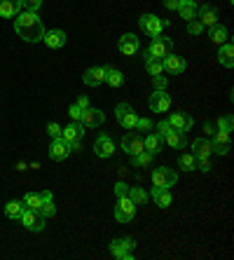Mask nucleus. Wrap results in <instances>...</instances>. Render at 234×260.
Here are the masks:
<instances>
[{
    "label": "nucleus",
    "instance_id": "0eeeda50",
    "mask_svg": "<svg viewBox=\"0 0 234 260\" xmlns=\"http://www.w3.org/2000/svg\"><path fill=\"white\" fill-rule=\"evenodd\" d=\"M171 49H174V43L169 40L166 36H155L150 40V47H148V54L150 56H155V59H164L166 54H171Z\"/></svg>",
    "mask_w": 234,
    "mask_h": 260
},
{
    "label": "nucleus",
    "instance_id": "2f4dec72",
    "mask_svg": "<svg viewBox=\"0 0 234 260\" xmlns=\"http://www.w3.org/2000/svg\"><path fill=\"white\" fill-rule=\"evenodd\" d=\"M178 167L183 171H197V157H194L192 152H183L178 157Z\"/></svg>",
    "mask_w": 234,
    "mask_h": 260
},
{
    "label": "nucleus",
    "instance_id": "72a5a7b5",
    "mask_svg": "<svg viewBox=\"0 0 234 260\" xmlns=\"http://www.w3.org/2000/svg\"><path fill=\"white\" fill-rule=\"evenodd\" d=\"M21 204H24L26 209H30V211H38V209H40V204H42L40 192H28V194H24Z\"/></svg>",
    "mask_w": 234,
    "mask_h": 260
},
{
    "label": "nucleus",
    "instance_id": "cd10ccee",
    "mask_svg": "<svg viewBox=\"0 0 234 260\" xmlns=\"http://www.w3.org/2000/svg\"><path fill=\"white\" fill-rule=\"evenodd\" d=\"M103 82H108L110 87H122L124 85V75H122V71L120 68H115V66H106V80Z\"/></svg>",
    "mask_w": 234,
    "mask_h": 260
},
{
    "label": "nucleus",
    "instance_id": "49530a36",
    "mask_svg": "<svg viewBox=\"0 0 234 260\" xmlns=\"http://www.w3.org/2000/svg\"><path fill=\"white\" fill-rule=\"evenodd\" d=\"M213 141H218V143H229V132H220V129H216Z\"/></svg>",
    "mask_w": 234,
    "mask_h": 260
},
{
    "label": "nucleus",
    "instance_id": "3c124183",
    "mask_svg": "<svg viewBox=\"0 0 234 260\" xmlns=\"http://www.w3.org/2000/svg\"><path fill=\"white\" fill-rule=\"evenodd\" d=\"M204 134L213 136V134H216V124H213V122H206V124H204Z\"/></svg>",
    "mask_w": 234,
    "mask_h": 260
},
{
    "label": "nucleus",
    "instance_id": "20e7f679",
    "mask_svg": "<svg viewBox=\"0 0 234 260\" xmlns=\"http://www.w3.org/2000/svg\"><path fill=\"white\" fill-rule=\"evenodd\" d=\"M136 216V204L129 197H117V206H115V220L117 223H131Z\"/></svg>",
    "mask_w": 234,
    "mask_h": 260
},
{
    "label": "nucleus",
    "instance_id": "5fc2aeb1",
    "mask_svg": "<svg viewBox=\"0 0 234 260\" xmlns=\"http://www.w3.org/2000/svg\"><path fill=\"white\" fill-rule=\"evenodd\" d=\"M229 3H232V0H229Z\"/></svg>",
    "mask_w": 234,
    "mask_h": 260
},
{
    "label": "nucleus",
    "instance_id": "f03ea898",
    "mask_svg": "<svg viewBox=\"0 0 234 260\" xmlns=\"http://www.w3.org/2000/svg\"><path fill=\"white\" fill-rule=\"evenodd\" d=\"M110 253H113V258L117 260H131L133 258V248H136V242H133L131 237H122V239H113V242L108 244Z\"/></svg>",
    "mask_w": 234,
    "mask_h": 260
},
{
    "label": "nucleus",
    "instance_id": "4468645a",
    "mask_svg": "<svg viewBox=\"0 0 234 260\" xmlns=\"http://www.w3.org/2000/svg\"><path fill=\"white\" fill-rule=\"evenodd\" d=\"M103 80H106V66H91L82 75V82L87 87H98L103 85Z\"/></svg>",
    "mask_w": 234,
    "mask_h": 260
},
{
    "label": "nucleus",
    "instance_id": "aec40b11",
    "mask_svg": "<svg viewBox=\"0 0 234 260\" xmlns=\"http://www.w3.org/2000/svg\"><path fill=\"white\" fill-rule=\"evenodd\" d=\"M82 136H84V124H82V122H73V120H71V124H68V127L61 129V139L66 141V143L80 141Z\"/></svg>",
    "mask_w": 234,
    "mask_h": 260
},
{
    "label": "nucleus",
    "instance_id": "ddd939ff",
    "mask_svg": "<svg viewBox=\"0 0 234 260\" xmlns=\"http://www.w3.org/2000/svg\"><path fill=\"white\" fill-rule=\"evenodd\" d=\"M169 124H171V129H176V132H190V129H192V124H194V120L190 115H187V113H183V110H180V113H171V115H169Z\"/></svg>",
    "mask_w": 234,
    "mask_h": 260
},
{
    "label": "nucleus",
    "instance_id": "8fccbe9b",
    "mask_svg": "<svg viewBox=\"0 0 234 260\" xmlns=\"http://www.w3.org/2000/svg\"><path fill=\"white\" fill-rule=\"evenodd\" d=\"M162 5L166 7V10H171V12H176L180 5V0H162Z\"/></svg>",
    "mask_w": 234,
    "mask_h": 260
},
{
    "label": "nucleus",
    "instance_id": "e433bc0d",
    "mask_svg": "<svg viewBox=\"0 0 234 260\" xmlns=\"http://www.w3.org/2000/svg\"><path fill=\"white\" fill-rule=\"evenodd\" d=\"M211 152H213V155L225 157V155H229V143H218V141H211Z\"/></svg>",
    "mask_w": 234,
    "mask_h": 260
},
{
    "label": "nucleus",
    "instance_id": "4be33fe9",
    "mask_svg": "<svg viewBox=\"0 0 234 260\" xmlns=\"http://www.w3.org/2000/svg\"><path fill=\"white\" fill-rule=\"evenodd\" d=\"M150 200L155 202V204L159 206V209H166V206H171V202H174V197H171V192H169V188H155V185H152Z\"/></svg>",
    "mask_w": 234,
    "mask_h": 260
},
{
    "label": "nucleus",
    "instance_id": "dca6fc26",
    "mask_svg": "<svg viewBox=\"0 0 234 260\" xmlns=\"http://www.w3.org/2000/svg\"><path fill=\"white\" fill-rule=\"evenodd\" d=\"M197 19L202 21L204 28H213L218 24V10L213 5H202L197 7Z\"/></svg>",
    "mask_w": 234,
    "mask_h": 260
},
{
    "label": "nucleus",
    "instance_id": "a18cd8bd",
    "mask_svg": "<svg viewBox=\"0 0 234 260\" xmlns=\"http://www.w3.org/2000/svg\"><path fill=\"white\" fill-rule=\"evenodd\" d=\"M47 134L52 136V139H59V136H61V127L56 124V122H49V124H47Z\"/></svg>",
    "mask_w": 234,
    "mask_h": 260
},
{
    "label": "nucleus",
    "instance_id": "bb28decb",
    "mask_svg": "<svg viewBox=\"0 0 234 260\" xmlns=\"http://www.w3.org/2000/svg\"><path fill=\"white\" fill-rule=\"evenodd\" d=\"M218 61H220V66H225V68L234 66V47L229 40L225 45H220V49H218Z\"/></svg>",
    "mask_w": 234,
    "mask_h": 260
},
{
    "label": "nucleus",
    "instance_id": "ea45409f",
    "mask_svg": "<svg viewBox=\"0 0 234 260\" xmlns=\"http://www.w3.org/2000/svg\"><path fill=\"white\" fill-rule=\"evenodd\" d=\"M155 127V124H152V120H148V117H138V122H136V132H150V129Z\"/></svg>",
    "mask_w": 234,
    "mask_h": 260
},
{
    "label": "nucleus",
    "instance_id": "f8f14e48",
    "mask_svg": "<svg viewBox=\"0 0 234 260\" xmlns=\"http://www.w3.org/2000/svg\"><path fill=\"white\" fill-rule=\"evenodd\" d=\"M138 47H141V40H138L133 33H124V36L117 40V49H120V54H124V56L136 54Z\"/></svg>",
    "mask_w": 234,
    "mask_h": 260
},
{
    "label": "nucleus",
    "instance_id": "9d476101",
    "mask_svg": "<svg viewBox=\"0 0 234 260\" xmlns=\"http://www.w3.org/2000/svg\"><path fill=\"white\" fill-rule=\"evenodd\" d=\"M94 152H96V157H101V159H108L115 155V143L108 134H98L96 136V141H94Z\"/></svg>",
    "mask_w": 234,
    "mask_h": 260
},
{
    "label": "nucleus",
    "instance_id": "f3484780",
    "mask_svg": "<svg viewBox=\"0 0 234 260\" xmlns=\"http://www.w3.org/2000/svg\"><path fill=\"white\" fill-rule=\"evenodd\" d=\"M42 43L47 45L49 49H61L63 45H66V30H61V28L45 30V36H42Z\"/></svg>",
    "mask_w": 234,
    "mask_h": 260
},
{
    "label": "nucleus",
    "instance_id": "37998d69",
    "mask_svg": "<svg viewBox=\"0 0 234 260\" xmlns=\"http://www.w3.org/2000/svg\"><path fill=\"white\" fill-rule=\"evenodd\" d=\"M126 192H129V185H126L124 181L115 183V194H117V197H126Z\"/></svg>",
    "mask_w": 234,
    "mask_h": 260
},
{
    "label": "nucleus",
    "instance_id": "b1692460",
    "mask_svg": "<svg viewBox=\"0 0 234 260\" xmlns=\"http://www.w3.org/2000/svg\"><path fill=\"white\" fill-rule=\"evenodd\" d=\"M143 148L150 152V155H159V152L164 150V139L157 136V134H148L143 139Z\"/></svg>",
    "mask_w": 234,
    "mask_h": 260
},
{
    "label": "nucleus",
    "instance_id": "c9c22d12",
    "mask_svg": "<svg viewBox=\"0 0 234 260\" xmlns=\"http://www.w3.org/2000/svg\"><path fill=\"white\" fill-rule=\"evenodd\" d=\"M38 213L40 216H45V218H52L56 213V206H54V200H42V204H40V209H38Z\"/></svg>",
    "mask_w": 234,
    "mask_h": 260
},
{
    "label": "nucleus",
    "instance_id": "a211bd4d",
    "mask_svg": "<svg viewBox=\"0 0 234 260\" xmlns=\"http://www.w3.org/2000/svg\"><path fill=\"white\" fill-rule=\"evenodd\" d=\"M71 155V148H68V143L63 139H52V145H49V157L54 159V162H63V159Z\"/></svg>",
    "mask_w": 234,
    "mask_h": 260
},
{
    "label": "nucleus",
    "instance_id": "c756f323",
    "mask_svg": "<svg viewBox=\"0 0 234 260\" xmlns=\"http://www.w3.org/2000/svg\"><path fill=\"white\" fill-rule=\"evenodd\" d=\"M227 40H229V33H227V28H225V26L216 24L213 28H211V43H216V45H225Z\"/></svg>",
    "mask_w": 234,
    "mask_h": 260
},
{
    "label": "nucleus",
    "instance_id": "9b49d317",
    "mask_svg": "<svg viewBox=\"0 0 234 260\" xmlns=\"http://www.w3.org/2000/svg\"><path fill=\"white\" fill-rule=\"evenodd\" d=\"M148 106H150L152 113H169V108H171V96L166 94V89H155V94L150 96Z\"/></svg>",
    "mask_w": 234,
    "mask_h": 260
},
{
    "label": "nucleus",
    "instance_id": "864d4df0",
    "mask_svg": "<svg viewBox=\"0 0 234 260\" xmlns=\"http://www.w3.org/2000/svg\"><path fill=\"white\" fill-rule=\"evenodd\" d=\"M40 200H54V197H52V192H49V190H42V192H40Z\"/></svg>",
    "mask_w": 234,
    "mask_h": 260
},
{
    "label": "nucleus",
    "instance_id": "de8ad7c7",
    "mask_svg": "<svg viewBox=\"0 0 234 260\" xmlns=\"http://www.w3.org/2000/svg\"><path fill=\"white\" fill-rule=\"evenodd\" d=\"M155 89H166V85H169V80L164 78V75H155Z\"/></svg>",
    "mask_w": 234,
    "mask_h": 260
},
{
    "label": "nucleus",
    "instance_id": "2eb2a0df",
    "mask_svg": "<svg viewBox=\"0 0 234 260\" xmlns=\"http://www.w3.org/2000/svg\"><path fill=\"white\" fill-rule=\"evenodd\" d=\"M103 120H106V115H103V110H98V108H87V110H82V124H84V129H94V127H101L103 124Z\"/></svg>",
    "mask_w": 234,
    "mask_h": 260
},
{
    "label": "nucleus",
    "instance_id": "603ef678",
    "mask_svg": "<svg viewBox=\"0 0 234 260\" xmlns=\"http://www.w3.org/2000/svg\"><path fill=\"white\" fill-rule=\"evenodd\" d=\"M78 106H80L82 110H87V108H89V99H87V96H80V99H78Z\"/></svg>",
    "mask_w": 234,
    "mask_h": 260
},
{
    "label": "nucleus",
    "instance_id": "c03bdc74",
    "mask_svg": "<svg viewBox=\"0 0 234 260\" xmlns=\"http://www.w3.org/2000/svg\"><path fill=\"white\" fill-rule=\"evenodd\" d=\"M24 7L28 10V12H38L42 7V0H24Z\"/></svg>",
    "mask_w": 234,
    "mask_h": 260
},
{
    "label": "nucleus",
    "instance_id": "1a4fd4ad",
    "mask_svg": "<svg viewBox=\"0 0 234 260\" xmlns=\"http://www.w3.org/2000/svg\"><path fill=\"white\" fill-rule=\"evenodd\" d=\"M122 150L129 155V157H133V155H138V152H143V136L138 132H131L129 129V134H126L124 139H122Z\"/></svg>",
    "mask_w": 234,
    "mask_h": 260
},
{
    "label": "nucleus",
    "instance_id": "423d86ee",
    "mask_svg": "<svg viewBox=\"0 0 234 260\" xmlns=\"http://www.w3.org/2000/svg\"><path fill=\"white\" fill-rule=\"evenodd\" d=\"M19 220H21V225L30 232H42L45 230V223H47V218L40 216L38 211H30V209H24L21 216H19Z\"/></svg>",
    "mask_w": 234,
    "mask_h": 260
},
{
    "label": "nucleus",
    "instance_id": "39448f33",
    "mask_svg": "<svg viewBox=\"0 0 234 260\" xmlns=\"http://www.w3.org/2000/svg\"><path fill=\"white\" fill-rule=\"evenodd\" d=\"M115 117H117V122H120L122 129H133L138 122V115L133 113V108L129 106V103H117V108H115Z\"/></svg>",
    "mask_w": 234,
    "mask_h": 260
},
{
    "label": "nucleus",
    "instance_id": "f257e3e1",
    "mask_svg": "<svg viewBox=\"0 0 234 260\" xmlns=\"http://www.w3.org/2000/svg\"><path fill=\"white\" fill-rule=\"evenodd\" d=\"M14 30L26 43H42V36H45V26L38 19V12H28V10L14 17Z\"/></svg>",
    "mask_w": 234,
    "mask_h": 260
},
{
    "label": "nucleus",
    "instance_id": "f704fd0d",
    "mask_svg": "<svg viewBox=\"0 0 234 260\" xmlns=\"http://www.w3.org/2000/svg\"><path fill=\"white\" fill-rule=\"evenodd\" d=\"M152 157H155V155H150L148 150H143V152H138V155H133V157H131V164H133V167H150V164H152Z\"/></svg>",
    "mask_w": 234,
    "mask_h": 260
},
{
    "label": "nucleus",
    "instance_id": "6ab92c4d",
    "mask_svg": "<svg viewBox=\"0 0 234 260\" xmlns=\"http://www.w3.org/2000/svg\"><path fill=\"white\" fill-rule=\"evenodd\" d=\"M24 10V0H0V17L3 19H14Z\"/></svg>",
    "mask_w": 234,
    "mask_h": 260
},
{
    "label": "nucleus",
    "instance_id": "393cba45",
    "mask_svg": "<svg viewBox=\"0 0 234 260\" xmlns=\"http://www.w3.org/2000/svg\"><path fill=\"white\" fill-rule=\"evenodd\" d=\"M197 3L194 0H180V5L176 12L180 14V19H185V21H192V19H197Z\"/></svg>",
    "mask_w": 234,
    "mask_h": 260
},
{
    "label": "nucleus",
    "instance_id": "7ed1b4c3",
    "mask_svg": "<svg viewBox=\"0 0 234 260\" xmlns=\"http://www.w3.org/2000/svg\"><path fill=\"white\" fill-rule=\"evenodd\" d=\"M176 181H178V174L169 167H157L150 174V183L155 188H171V185H176Z\"/></svg>",
    "mask_w": 234,
    "mask_h": 260
},
{
    "label": "nucleus",
    "instance_id": "79ce46f5",
    "mask_svg": "<svg viewBox=\"0 0 234 260\" xmlns=\"http://www.w3.org/2000/svg\"><path fill=\"white\" fill-rule=\"evenodd\" d=\"M68 117H71L73 122H80V120H82V108H80L78 103H75V106H71V108H68Z\"/></svg>",
    "mask_w": 234,
    "mask_h": 260
},
{
    "label": "nucleus",
    "instance_id": "4c0bfd02",
    "mask_svg": "<svg viewBox=\"0 0 234 260\" xmlns=\"http://www.w3.org/2000/svg\"><path fill=\"white\" fill-rule=\"evenodd\" d=\"M232 127H234L232 115H222L220 120L216 122V129H220V132H232Z\"/></svg>",
    "mask_w": 234,
    "mask_h": 260
},
{
    "label": "nucleus",
    "instance_id": "a19ab883",
    "mask_svg": "<svg viewBox=\"0 0 234 260\" xmlns=\"http://www.w3.org/2000/svg\"><path fill=\"white\" fill-rule=\"evenodd\" d=\"M155 129H157V132H155L157 136H162V139H164V136L171 132V124H169V120H162V122H157V124H155Z\"/></svg>",
    "mask_w": 234,
    "mask_h": 260
},
{
    "label": "nucleus",
    "instance_id": "5701e85b",
    "mask_svg": "<svg viewBox=\"0 0 234 260\" xmlns=\"http://www.w3.org/2000/svg\"><path fill=\"white\" fill-rule=\"evenodd\" d=\"M164 143L169 145V148H174V150H183L187 145V139L183 132H176V129H171V132L164 136Z\"/></svg>",
    "mask_w": 234,
    "mask_h": 260
},
{
    "label": "nucleus",
    "instance_id": "473e14b6",
    "mask_svg": "<svg viewBox=\"0 0 234 260\" xmlns=\"http://www.w3.org/2000/svg\"><path fill=\"white\" fill-rule=\"evenodd\" d=\"M26 206L21 204V202L12 200V202H7L5 204V216L7 218H12V220H19V216H21V211H24Z\"/></svg>",
    "mask_w": 234,
    "mask_h": 260
},
{
    "label": "nucleus",
    "instance_id": "09e8293b",
    "mask_svg": "<svg viewBox=\"0 0 234 260\" xmlns=\"http://www.w3.org/2000/svg\"><path fill=\"white\" fill-rule=\"evenodd\" d=\"M197 169H202V171H204V174H209V171L213 169V167H211V162H209V159H197Z\"/></svg>",
    "mask_w": 234,
    "mask_h": 260
},
{
    "label": "nucleus",
    "instance_id": "a878e982",
    "mask_svg": "<svg viewBox=\"0 0 234 260\" xmlns=\"http://www.w3.org/2000/svg\"><path fill=\"white\" fill-rule=\"evenodd\" d=\"M192 155L197 159H209L213 152H211V141L206 139H194L192 141Z\"/></svg>",
    "mask_w": 234,
    "mask_h": 260
},
{
    "label": "nucleus",
    "instance_id": "58836bf2",
    "mask_svg": "<svg viewBox=\"0 0 234 260\" xmlns=\"http://www.w3.org/2000/svg\"><path fill=\"white\" fill-rule=\"evenodd\" d=\"M187 33H190V36H202V33H204V26H202V21H199V19L187 21Z\"/></svg>",
    "mask_w": 234,
    "mask_h": 260
},
{
    "label": "nucleus",
    "instance_id": "c85d7f7f",
    "mask_svg": "<svg viewBox=\"0 0 234 260\" xmlns=\"http://www.w3.org/2000/svg\"><path fill=\"white\" fill-rule=\"evenodd\" d=\"M145 71L150 73L152 78H155V75H162L164 73V61L155 59V56H150L148 52H145Z\"/></svg>",
    "mask_w": 234,
    "mask_h": 260
},
{
    "label": "nucleus",
    "instance_id": "7c9ffc66",
    "mask_svg": "<svg viewBox=\"0 0 234 260\" xmlns=\"http://www.w3.org/2000/svg\"><path fill=\"white\" fill-rule=\"evenodd\" d=\"M126 197H129L136 206H141V204H145V202L150 200V192H145V188H129Z\"/></svg>",
    "mask_w": 234,
    "mask_h": 260
},
{
    "label": "nucleus",
    "instance_id": "412c9836",
    "mask_svg": "<svg viewBox=\"0 0 234 260\" xmlns=\"http://www.w3.org/2000/svg\"><path fill=\"white\" fill-rule=\"evenodd\" d=\"M164 71H169L171 75H180V73L187 68V61L183 56H176V54H166L164 56Z\"/></svg>",
    "mask_w": 234,
    "mask_h": 260
},
{
    "label": "nucleus",
    "instance_id": "6e6552de",
    "mask_svg": "<svg viewBox=\"0 0 234 260\" xmlns=\"http://www.w3.org/2000/svg\"><path fill=\"white\" fill-rule=\"evenodd\" d=\"M138 26H141V30L148 33L150 38L159 36V33L164 30V21L157 17V14H143V17L138 19Z\"/></svg>",
    "mask_w": 234,
    "mask_h": 260
}]
</instances>
